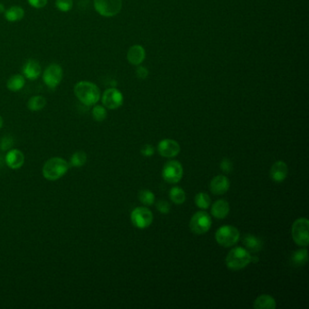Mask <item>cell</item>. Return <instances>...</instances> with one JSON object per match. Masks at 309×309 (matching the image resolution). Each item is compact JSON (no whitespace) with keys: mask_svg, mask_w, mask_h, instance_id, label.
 I'll return each instance as SVG.
<instances>
[{"mask_svg":"<svg viewBox=\"0 0 309 309\" xmlns=\"http://www.w3.org/2000/svg\"><path fill=\"white\" fill-rule=\"evenodd\" d=\"M74 93L78 101L86 106H94L101 99V91L96 84L90 81L76 83Z\"/></svg>","mask_w":309,"mask_h":309,"instance_id":"obj_1","label":"cell"},{"mask_svg":"<svg viewBox=\"0 0 309 309\" xmlns=\"http://www.w3.org/2000/svg\"><path fill=\"white\" fill-rule=\"evenodd\" d=\"M26 85V78L23 75H14L6 82V88L11 92H19Z\"/></svg>","mask_w":309,"mask_h":309,"instance_id":"obj_22","label":"cell"},{"mask_svg":"<svg viewBox=\"0 0 309 309\" xmlns=\"http://www.w3.org/2000/svg\"><path fill=\"white\" fill-rule=\"evenodd\" d=\"M230 187V181L224 175L214 177L210 181V191L215 195H223L228 192Z\"/></svg>","mask_w":309,"mask_h":309,"instance_id":"obj_15","label":"cell"},{"mask_svg":"<svg viewBox=\"0 0 309 309\" xmlns=\"http://www.w3.org/2000/svg\"><path fill=\"white\" fill-rule=\"evenodd\" d=\"M243 244L247 248V251L253 253H257L261 251L263 248V242L261 239L255 235L246 234L242 240Z\"/></svg>","mask_w":309,"mask_h":309,"instance_id":"obj_18","label":"cell"},{"mask_svg":"<svg viewBox=\"0 0 309 309\" xmlns=\"http://www.w3.org/2000/svg\"><path fill=\"white\" fill-rule=\"evenodd\" d=\"M154 147L153 145H150V144L144 145V147L141 150V154L145 156V157H152L153 155L154 154Z\"/></svg>","mask_w":309,"mask_h":309,"instance_id":"obj_34","label":"cell"},{"mask_svg":"<svg viewBox=\"0 0 309 309\" xmlns=\"http://www.w3.org/2000/svg\"><path fill=\"white\" fill-rule=\"evenodd\" d=\"M139 200L140 202L146 205L151 206L155 203V195L154 192L150 190H144L139 192Z\"/></svg>","mask_w":309,"mask_h":309,"instance_id":"obj_29","label":"cell"},{"mask_svg":"<svg viewBox=\"0 0 309 309\" xmlns=\"http://www.w3.org/2000/svg\"><path fill=\"white\" fill-rule=\"evenodd\" d=\"M3 123H4V121H3V118H2V116L0 115V129L2 128V126H3Z\"/></svg>","mask_w":309,"mask_h":309,"instance_id":"obj_37","label":"cell"},{"mask_svg":"<svg viewBox=\"0 0 309 309\" xmlns=\"http://www.w3.org/2000/svg\"><path fill=\"white\" fill-rule=\"evenodd\" d=\"M156 208L160 211V213L169 214L171 211V205L166 201L160 200L156 203Z\"/></svg>","mask_w":309,"mask_h":309,"instance_id":"obj_31","label":"cell"},{"mask_svg":"<svg viewBox=\"0 0 309 309\" xmlns=\"http://www.w3.org/2000/svg\"><path fill=\"white\" fill-rule=\"evenodd\" d=\"M69 162L61 157H53L45 162L42 168L43 177L50 181H55L64 177L69 170Z\"/></svg>","mask_w":309,"mask_h":309,"instance_id":"obj_2","label":"cell"},{"mask_svg":"<svg viewBox=\"0 0 309 309\" xmlns=\"http://www.w3.org/2000/svg\"><path fill=\"white\" fill-rule=\"evenodd\" d=\"M103 105L106 109L115 110L122 106L123 103V94L116 88H108L102 96Z\"/></svg>","mask_w":309,"mask_h":309,"instance_id":"obj_11","label":"cell"},{"mask_svg":"<svg viewBox=\"0 0 309 309\" xmlns=\"http://www.w3.org/2000/svg\"><path fill=\"white\" fill-rule=\"evenodd\" d=\"M5 18L6 21L14 23L20 21L25 16V10L20 5H12L8 9H5Z\"/></svg>","mask_w":309,"mask_h":309,"instance_id":"obj_21","label":"cell"},{"mask_svg":"<svg viewBox=\"0 0 309 309\" xmlns=\"http://www.w3.org/2000/svg\"><path fill=\"white\" fill-rule=\"evenodd\" d=\"M157 150L162 157L173 158L181 153V146L175 140L164 139L159 143Z\"/></svg>","mask_w":309,"mask_h":309,"instance_id":"obj_12","label":"cell"},{"mask_svg":"<svg viewBox=\"0 0 309 309\" xmlns=\"http://www.w3.org/2000/svg\"><path fill=\"white\" fill-rule=\"evenodd\" d=\"M309 261V252L307 249L295 251L291 256V263L295 266H303Z\"/></svg>","mask_w":309,"mask_h":309,"instance_id":"obj_24","label":"cell"},{"mask_svg":"<svg viewBox=\"0 0 309 309\" xmlns=\"http://www.w3.org/2000/svg\"><path fill=\"white\" fill-rule=\"evenodd\" d=\"M27 2L34 8L41 9L48 5V0H27Z\"/></svg>","mask_w":309,"mask_h":309,"instance_id":"obj_33","label":"cell"},{"mask_svg":"<svg viewBox=\"0 0 309 309\" xmlns=\"http://www.w3.org/2000/svg\"><path fill=\"white\" fill-rule=\"evenodd\" d=\"M251 252L242 247H237L229 251L226 257V265L231 270H240L251 262Z\"/></svg>","mask_w":309,"mask_h":309,"instance_id":"obj_3","label":"cell"},{"mask_svg":"<svg viewBox=\"0 0 309 309\" xmlns=\"http://www.w3.org/2000/svg\"><path fill=\"white\" fill-rule=\"evenodd\" d=\"M229 212V204L225 200H219L211 207V214L216 219H225Z\"/></svg>","mask_w":309,"mask_h":309,"instance_id":"obj_19","label":"cell"},{"mask_svg":"<svg viewBox=\"0 0 309 309\" xmlns=\"http://www.w3.org/2000/svg\"><path fill=\"white\" fill-rule=\"evenodd\" d=\"M239 229L231 225H224L218 229L215 234V239L219 246L229 248L238 243L240 240Z\"/></svg>","mask_w":309,"mask_h":309,"instance_id":"obj_4","label":"cell"},{"mask_svg":"<svg viewBox=\"0 0 309 309\" xmlns=\"http://www.w3.org/2000/svg\"><path fill=\"white\" fill-rule=\"evenodd\" d=\"M131 220L137 229H146L153 223L154 214L148 208L137 207L131 213Z\"/></svg>","mask_w":309,"mask_h":309,"instance_id":"obj_10","label":"cell"},{"mask_svg":"<svg viewBox=\"0 0 309 309\" xmlns=\"http://www.w3.org/2000/svg\"><path fill=\"white\" fill-rule=\"evenodd\" d=\"M47 105V99L42 96H34L27 102V108L32 112L43 110Z\"/></svg>","mask_w":309,"mask_h":309,"instance_id":"obj_23","label":"cell"},{"mask_svg":"<svg viewBox=\"0 0 309 309\" xmlns=\"http://www.w3.org/2000/svg\"><path fill=\"white\" fill-rule=\"evenodd\" d=\"M5 7L4 4H2V3H0V14H2V13H5Z\"/></svg>","mask_w":309,"mask_h":309,"instance_id":"obj_36","label":"cell"},{"mask_svg":"<svg viewBox=\"0 0 309 309\" xmlns=\"http://www.w3.org/2000/svg\"><path fill=\"white\" fill-rule=\"evenodd\" d=\"M64 76V71L58 64H51L45 69L42 75L44 84L50 89H55L61 84Z\"/></svg>","mask_w":309,"mask_h":309,"instance_id":"obj_7","label":"cell"},{"mask_svg":"<svg viewBox=\"0 0 309 309\" xmlns=\"http://www.w3.org/2000/svg\"><path fill=\"white\" fill-rule=\"evenodd\" d=\"M161 176L164 181L171 184H175L181 181L183 176V167L178 160H170L166 162L162 168Z\"/></svg>","mask_w":309,"mask_h":309,"instance_id":"obj_9","label":"cell"},{"mask_svg":"<svg viewBox=\"0 0 309 309\" xmlns=\"http://www.w3.org/2000/svg\"><path fill=\"white\" fill-rule=\"evenodd\" d=\"M74 6L73 0H55V7L61 12H69Z\"/></svg>","mask_w":309,"mask_h":309,"instance_id":"obj_30","label":"cell"},{"mask_svg":"<svg viewBox=\"0 0 309 309\" xmlns=\"http://www.w3.org/2000/svg\"><path fill=\"white\" fill-rule=\"evenodd\" d=\"M309 221L306 218H299L292 225V238L296 244L308 247L309 243Z\"/></svg>","mask_w":309,"mask_h":309,"instance_id":"obj_6","label":"cell"},{"mask_svg":"<svg viewBox=\"0 0 309 309\" xmlns=\"http://www.w3.org/2000/svg\"><path fill=\"white\" fill-rule=\"evenodd\" d=\"M92 116L96 122H98V123L103 122L107 117L106 108L103 105L95 104L92 110Z\"/></svg>","mask_w":309,"mask_h":309,"instance_id":"obj_27","label":"cell"},{"mask_svg":"<svg viewBox=\"0 0 309 309\" xmlns=\"http://www.w3.org/2000/svg\"><path fill=\"white\" fill-rule=\"evenodd\" d=\"M253 307L256 309H275L277 308V303L271 296L261 295L254 301Z\"/></svg>","mask_w":309,"mask_h":309,"instance_id":"obj_20","label":"cell"},{"mask_svg":"<svg viewBox=\"0 0 309 309\" xmlns=\"http://www.w3.org/2000/svg\"><path fill=\"white\" fill-rule=\"evenodd\" d=\"M212 225L210 216L206 211H198L190 220V229L193 233L203 235L207 233Z\"/></svg>","mask_w":309,"mask_h":309,"instance_id":"obj_8","label":"cell"},{"mask_svg":"<svg viewBox=\"0 0 309 309\" xmlns=\"http://www.w3.org/2000/svg\"><path fill=\"white\" fill-rule=\"evenodd\" d=\"M149 75L148 70L146 69L144 66H138L136 69V75L140 79H145Z\"/></svg>","mask_w":309,"mask_h":309,"instance_id":"obj_35","label":"cell"},{"mask_svg":"<svg viewBox=\"0 0 309 309\" xmlns=\"http://www.w3.org/2000/svg\"><path fill=\"white\" fill-rule=\"evenodd\" d=\"M22 73L26 79L37 80L42 74L41 64L35 59H28L22 68Z\"/></svg>","mask_w":309,"mask_h":309,"instance_id":"obj_13","label":"cell"},{"mask_svg":"<svg viewBox=\"0 0 309 309\" xmlns=\"http://www.w3.org/2000/svg\"><path fill=\"white\" fill-rule=\"evenodd\" d=\"M195 203H196L198 208H202V209H207L210 206L211 200L207 193L199 192L195 197Z\"/></svg>","mask_w":309,"mask_h":309,"instance_id":"obj_28","label":"cell"},{"mask_svg":"<svg viewBox=\"0 0 309 309\" xmlns=\"http://www.w3.org/2000/svg\"><path fill=\"white\" fill-rule=\"evenodd\" d=\"M5 164L12 170L20 169L25 163V155L20 150L12 149L5 154Z\"/></svg>","mask_w":309,"mask_h":309,"instance_id":"obj_14","label":"cell"},{"mask_svg":"<svg viewBox=\"0 0 309 309\" xmlns=\"http://www.w3.org/2000/svg\"><path fill=\"white\" fill-rule=\"evenodd\" d=\"M87 161V154L84 151L75 152L70 158L69 165L75 168H80L85 165Z\"/></svg>","mask_w":309,"mask_h":309,"instance_id":"obj_26","label":"cell"},{"mask_svg":"<svg viewBox=\"0 0 309 309\" xmlns=\"http://www.w3.org/2000/svg\"><path fill=\"white\" fill-rule=\"evenodd\" d=\"M220 169L225 172V173H230L231 171H233V164H232V161L225 158L222 160V161L220 162Z\"/></svg>","mask_w":309,"mask_h":309,"instance_id":"obj_32","label":"cell"},{"mask_svg":"<svg viewBox=\"0 0 309 309\" xmlns=\"http://www.w3.org/2000/svg\"><path fill=\"white\" fill-rule=\"evenodd\" d=\"M169 197L172 203L180 205L185 203L186 193L184 192V190L180 187H172L169 192Z\"/></svg>","mask_w":309,"mask_h":309,"instance_id":"obj_25","label":"cell"},{"mask_svg":"<svg viewBox=\"0 0 309 309\" xmlns=\"http://www.w3.org/2000/svg\"><path fill=\"white\" fill-rule=\"evenodd\" d=\"M94 6L96 12L104 17L117 16L122 10V0H94Z\"/></svg>","mask_w":309,"mask_h":309,"instance_id":"obj_5","label":"cell"},{"mask_svg":"<svg viewBox=\"0 0 309 309\" xmlns=\"http://www.w3.org/2000/svg\"><path fill=\"white\" fill-rule=\"evenodd\" d=\"M145 50L140 45H134L129 48L127 53V60L130 64L133 65H139L142 64L145 59Z\"/></svg>","mask_w":309,"mask_h":309,"instance_id":"obj_17","label":"cell"},{"mask_svg":"<svg viewBox=\"0 0 309 309\" xmlns=\"http://www.w3.org/2000/svg\"><path fill=\"white\" fill-rule=\"evenodd\" d=\"M288 167L283 160H277L270 169V178L276 182H282L288 177Z\"/></svg>","mask_w":309,"mask_h":309,"instance_id":"obj_16","label":"cell"}]
</instances>
